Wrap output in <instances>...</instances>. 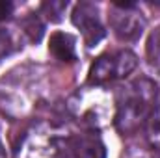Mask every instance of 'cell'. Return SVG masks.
<instances>
[{
	"instance_id": "4",
	"label": "cell",
	"mask_w": 160,
	"mask_h": 158,
	"mask_svg": "<svg viewBox=\"0 0 160 158\" xmlns=\"http://www.w3.org/2000/svg\"><path fill=\"white\" fill-rule=\"evenodd\" d=\"M138 67V58L130 50H116L99 56L91 69L88 82L91 86H102L106 82H114L119 78H127Z\"/></svg>"
},
{
	"instance_id": "10",
	"label": "cell",
	"mask_w": 160,
	"mask_h": 158,
	"mask_svg": "<svg viewBox=\"0 0 160 158\" xmlns=\"http://www.w3.org/2000/svg\"><path fill=\"white\" fill-rule=\"evenodd\" d=\"M145 126H147V141H149V145L160 153V106H157L153 110V114L149 116Z\"/></svg>"
},
{
	"instance_id": "15",
	"label": "cell",
	"mask_w": 160,
	"mask_h": 158,
	"mask_svg": "<svg viewBox=\"0 0 160 158\" xmlns=\"http://www.w3.org/2000/svg\"><path fill=\"white\" fill-rule=\"evenodd\" d=\"M0 158H6V149L2 145V140H0Z\"/></svg>"
},
{
	"instance_id": "14",
	"label": "cell",
	"mask_w": 160,
	"mask_h": 158,
	"mask_svg": "<svg viewBox=\"0 0 160 158\" xmlns=\"http://www.w3.org/2000/svg\"><path fill=\"white\" fill-rule=\"evenodd\" d=\"M13 2H9V0H0V21H6V19H9L11 17V13H13Z\"/></svg>"
},
{
	"instance_id": "6",
	"label": "cell",
	"mask_w": 160,
	"mask_h": 158,
	"mask_svg": "<svg viewBox=\"0 0 160 158\" xmlns=\"http://www.w3.org/2000/svg\"><path fill=\"white\" fill-rule=\"evenodd\" d=\"M71 21L80 30L82 39H84L88 48L97 47L101 41L104 39V36H106V30H104V26L101 22L99 9L91 2H80V4H77L73 7Z\"/></svg>"
},
{
	"instance_id": "7",
	"label": "cell",
	"mask_w": 160,
	"mask_h": 158,
	"mask_svg": "<svg viewBox=\"0 0 160 158\" xmlns=\"http://www.w3.org/2000/svg\"><path fill=\"white\" fill-rule=\"evenodd\" d=\"M69 149L75 158H106V147L95 130L69 136Z\"/></svg>"
},
{
	"instance_id": "2",
	"label": "cell",
	"mask_w": 160,
	"mask_h": 158,
	"mask_svg": "<svg viewBox=\"0 0 160 158\" xmlns=\"http://www.w3.org/2000/svg\"><path fill=\"white\" fill-rule=\"evenodd\" d=\"M69 136L52 123L32 125L21 138L15 158H69Z\"/></svg>"
},
{
	"instance_id": "1",
	"label": "cell",
	"mask_w": 160,
	"mask_h": 158,
	"mask_svg": "<svg viewBox=\"0 0 160 158\" xmlns=\"http://www.w3.org/2000/svg\"><path fill=\"white\" fill-rule=\"evenodd\" d=\"M158 97V86L147 77L128 82L121 86L116 95V126L121 134H132L142 125L147 123L155 110Z\"/></svg>"
},
{
	"instance_id": "13",
	"label": "cell",
	"mask_w": 160,
	"mask_h": 158,
	"mask_svg": "<svg viewBox=\"0 0 160 158\" xmlns=\"http://www.w3.org/2000/svg\"><path fill=\"white\" fill-rule=\"evenodd\" d=\"M67 2H62V0H50V2H45L43 6H41V9H43V13L52 21V22H58V21H62V15H63V11L67 9Z\"/></svg>"
},
{
	"instance_id": "5",
	"label": "cell",
	"mask_w": 160,
	"mask_h": 158,
	"mask_svg": "<svg viewBox=\"0 0 160 158\" xmlns=\"http://www.w3.org/2000/svg\"><path fill=\"white\" fill-rule=\"evenodd\" d=\"M108 21L114 34L121 41H136L145 28V21L134 2H114Z\"/></svg>"
},
{
	"instance_id": "8",
	"label": "cell",
	"mask_w": 160,
	"mask_h": 158,
	"mask_svg": "<svg viewBox=\"0 0 160 158\" xmlns=\"http://www.w3.org/2000/svg\"><path fill=\"white\" fill-rule=\"evenodd\" d=\"M48 52L60 60L73 63L77 60V37L69 32H54L48 39Z\"/></svg>"
},
{
	"instance_id": "12",
	"label": "cell",
	"mask_w": 160,
	"mask_h": 158,
	"mask_svg": "<svg viewBox=\"0 0 160 158\" xmlns=\"http://www.w3.org/2000/svg\"><path fill=\"white\" fill-rule=\"evenodd\" d=\"M22 32L28 36V39L32 43H38L43 37V24H41L39 17L38 15H32L28 19L22 21Z\"/></svg>"
},
{
	"instance_id": "16",
	"label": "cell",
	"mask_w": 160,
	"mask_h": 158,
	"mask_svg": "<svg viewBox=\"0 0 160 158\" xmlns=\"http://www.w3.org/2000/svg\"><path fill=\"white\" fill-rule=\"evenodd\" d=\"M155 158H160V153H158V155H157V156H155Z\"/></svg>"
},
{
	"instance_id": "11",
	"label": "cell",
	"mask_w": 160,
	"mask_h": 158,
	"mask_svg": "<svg viewBox=\"0 0 160 158\" xmlns=\"http://www.w3.org/2000/svg\"><path fill=\"white\" fill-rule=\"evenodd\" d=\"M147 60L149 65L160 75V26L147 39Z\"/></svg>"
},
{
	"instance_id": "3",
	"label": "cell",
	"mask_w": 160,
	"mask_h": 158,
	"mask_svg": "<svg viewBox=\"0 0 160 158\" xmlns=\"http://www.w3.org/2000/svg\"><path fill=\"white\" fill-rule=\"evenodd\" d=\"M67 108L80 123L91 130L108 125L110 119L116 116V102H112V97L101 86H91L77 91L69 99Z\"/></svg>"
},
{
	"instance_id": "9",
	"label": "cell",
	"mask_w": 160,
	"mask_h": 158,
	"mask_svg": "<svg viewBox=\"0 0 160 158\" xmlns=\"http://www.w3.org/2000/svg\"><path fill=\"white\" fill-rule=\"evenodd\" d=\"M21 47H22V45H21V41H19V36H15L13 30L0 26V60H4L6 56L13 54V52L19 50Z\"/></svg>"
}]
</instances>
